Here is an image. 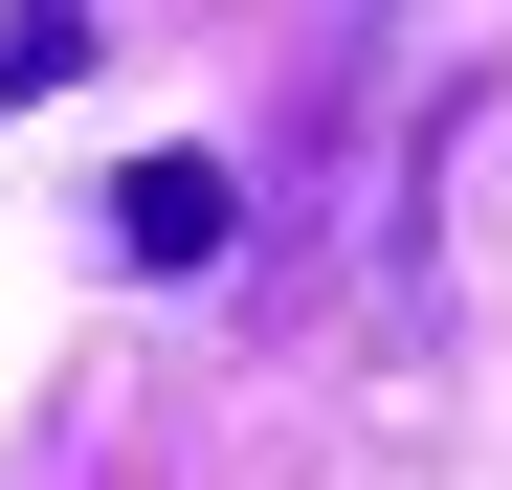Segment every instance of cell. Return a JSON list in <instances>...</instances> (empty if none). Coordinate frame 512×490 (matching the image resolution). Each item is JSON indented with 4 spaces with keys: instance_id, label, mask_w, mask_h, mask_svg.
Returning <instances> with one entry per match:
<instances>
[{
    "instance_id": "obj_1",
    "label": "cell",
    "mask_w": 512,
    "mask_h": 490,
    "mask_svg": "<svg viewBox=\"0 0 512 490\" xmlns=\"http://www.w3.org/2000/svg\"><path fill=\"white\" fill-rule=\"evenodd\" d=\"M223 223H245V179H223V156H134V201H112V245H134V268H223Z\"/></svg>"
},
{
    "instance_id": "obj_2",
    "label": "cell",
    "mask_w": 512,
    "mask_h": 490,
    "mask_svg": "<svg viewBox=\"0 0 512 490\" xmlns=\"http://www.w3.org/2000/svg\"><path fill=\"white\" fill-rule=\"evenodd\" d=\"M67 67H90V0H0V112L67 90Z\"/></svg>"
}]
</instances>
